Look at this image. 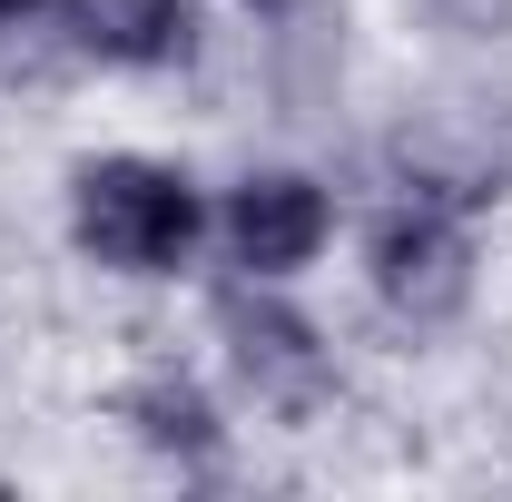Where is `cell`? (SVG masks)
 <instances>
[{
	"label": "cell",
	"instance_id": "cell-1",
	"mask_svg": "<svg viewBox=\"0 0 512 502\" xmlns=\"http://www.w3.org/2000/svg\"><path fill=\"white\" fill-rule=\"evenodd\" d=\"M217 237V207L178 158H148V148H99L69 168V247L89 256L99 276H188L197 247Z\"/></svg>",
	"mask_w": 512,
	"mask_h": 502
},
{
	"label": "cell",
	"instance_id": "cell-2",
	"mask_svg": "<svg viewBox=\"0 0 512 502\" xmlns=\"http://www.w3.org/2000/svg\"><path fill=\"white\" fill-rule=\"evenodd\" d=\"M207 325H217V355H227V375L247 394L256 414H276V424H316L325 404H335V345H325V325L286 286H266V276H227L217 296H207Z\"/></svg>",
	"mask_w": 512,
	"mask_h": 502
},
{
	"label": "cell",
	"instance_id": "cell-3",
	"mask_svg": "<svg viewBox=\"0 0 512 502\" xmlns=\"http://www.w3.org/2000/svg\"><path fill=\"white\" fill-rule=\"evenodd\" d=\"M473 286H483V247H473V217H463V207L404 188L375 227H365V296H375L394 325L434 335V325H453V315L473 306Z\"/></svg>",
	"mask_w": 512,
	"mask_h": 502
},
{
	"label": "cell",
	"instance_id": "cell-4",
	"mask_svg": "<svg viewBox=\"0 0 512 502\" xmlns=\"http://www.w3.org/2000/svg\"><path fill=\"white\" fill-rule=\"evenodd\" d=\"M217 247L237 276L296 286L325 247H335V188L316 168H247L237 188L217 197Z\"/></svg>",
	"mask_w": 512,
	"mask_h": 502
},
{
	"label": "cell",
	"instance_id": "cell-5",
	"mask_svg": "<svg viewBox=\"0 0 512 502\" xmlns=\"http://www.w3.org/2000/svg\"><path fill=\"white\" fill-rule=\"evenodd\" d=\"M60 40L89 69L168 79L197 60V0H60Z\"/></svg>",
	"mask_w": 512,
	"mask_h": 502
},
{
	"label": "cell",
	"instance_id": "cell-6",
	"mask_svg": "<svg viewBox=\"0 0 512 502\" xmlns=\"http://www.w3.org/2000/svg\"><path fill=\"white\" fill-rule=\"evenodd\" d=\"M119 424H128L138 453H158V463H178V473H207V463L227 453V404L197 375H178V365L128 375L119 384Z\"/></svg>",
	"mask_w": 512,
	"mask_h": 502
},
{
	"label": "cell",
	"instance_id": "cell-7",
	"mask_svg": "<svg viewBox=\"0 0 512 502\" xmlns=\"http://www.w3.org/2000/svg\"><path fill=\"white\" fill-rule=\"evenodd\" d=\"M30 50H69L60 40V0H0V79L30 69Z\"/></svg>",
	"mask_w": 512,
	"mask_h": 502
},
{
	"label": "cell",
	"instance_id": "cell-8",
	"mask_svg": "<svg viewBox=\"0 0 512 502\" xmlns=\"http://www.w3.org/2000/svg\"><path fill=\"white\" fill-rule=\"evenodd\" d=\"M237 10H256V20H286V10H296V0H237Z\"/></svg>",
	"mask_w": 512,
	"mask_h": 502
}]
</instances>
